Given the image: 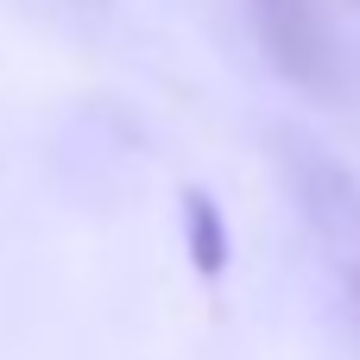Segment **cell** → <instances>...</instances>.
<instances>
[{
    "mask_svg": "<svg viewBox=\"0 0 360 360\" xmlns=\"http://www.w3.org/2000/svg\"><path fill=\"white\" fill-rule=\"evenodd\" d=\"M184 234H190L196 272H202V278H221V266H228V228H221V209H215L202 190L184 196Z\"/></svg>",
    "mask_w": 360,
    "mask_h": 360,
    "instance_id": "3",
    "label": "cell"
},
{
    "mask_svg": "<svg viewBox=\"0 0 360 360\" xmlns=\"http://www.w3.org/2000/svg\"><path fill=\"white\" fill-rule=\"evenodd\" d=\"M253 6V32L272 57L278 76L291 82H329V19L323 0H247Z\"/></svg>",
    "mask_w": 360,
    "mask_h": 360,
    "instance_id": "1",
    "label": "cell"
},
{
    "mask_svg": "<svg viewBox=\"0 0 360 360\" xmlns=\"http://www.w3.org/2000/svg\"><path fill=\"white\" fill-rule=\"evenodd\" d=\"M304 209H310V221H316V234L329 240V253H335V266L354 278L360 291V190L335 171V165H316L310 171V184H304Z\"/></svg>",
    "mask_w": 360,
    "mask_h": 360,
    "instance_id": "2",
    "label": "cell"
}]
</instances>
